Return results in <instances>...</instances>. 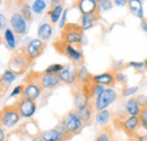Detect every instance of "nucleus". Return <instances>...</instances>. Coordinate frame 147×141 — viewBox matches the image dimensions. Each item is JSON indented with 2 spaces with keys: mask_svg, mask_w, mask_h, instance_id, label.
Wrapping results in <instances>:
<instances>
[{
  "mask_svg": "<svg viewBox=\"0 0 147 141\" xmlns=\"http://www.w3.org/2000/svg\"><path fill=\"white\" fill-rule=\"evenodd\" d=\"M82 126H83V121L78 116L77 112L68 113L65 117H62L60 123V129L65 132L66 136H73L77 133Z\"/></svg>",
  "mask_w": 147,
  "mask_h": 141,
  "instance_id": "1",
  "label": "nucleus"
},
{
  "mask_svg": "<svg viewBox=\"0 0 147 141\" xmlns=\"http://www.w3.org/2000/svg\"><path fill=\"white\" fill-rule=\"evenodd\" d=\"M20 115H19L17 107L15 106H7L0 112V128H13L18 123Z\"/></svg>",
  "mask_w": 147,
  "mask_h": 141,
  "instance_id": "2",
  "label": "nucleus"
},
{
  "mask_svg": "<svg viewBox=\"0 0 147 141\" xmlns=\"http://www.w3.org/2000/svg\"><path fill=\"white\" fill-rule=\"evenodd\" d=\"M117 99V91L113 88H105V90L96 97L95 99V108L100 112L103 109H107L108 106H110Z\"/></svg>",
  "mask_w": 147,
  "mask_h": 141,
  "instance_id": "3",
  "label": "nucleus"
},
{
  "mask_svg": "<svg viewBox=\"0 0 147 141\" xmlns=\"http://www.w3.org/2000/svg\"><path fill=\"white\" fill-rule=\"evenodd\" d=\"M62 37H63L65 44H69V45L79 44L83 40V30L82 27H78L71 24L69 26H66Z\"/></svg>",
  "mask_w": 147,
  "mask_h": 141,
  "instance_id": "4",
  "label": "nucleus"
},
{
  "mask_svg": "<svg viewBox=\"0 0 147 141\" xmlns=\"http://www.w3.org/2000/svg\"><path fill=\"white\" fill-rule=\"evenodd\" d=\"M31 60L26 56V54H17L13 56L9 61V70L13 71L15 75H19L24 72L27 68V64Z\"/></svg>",
  "mask_w": 147,
  "mask_h": 141,
  "instance_id": "5",
  "label": "nucleus"
},
{
  "mask_svg": "<svg viewBox=\"0 0 147 141\" xmlns=\"http://www.w3.org/2000/svg\"><path fill=\"white\" fill-rule=\"evenodd\" d=\"M17 111H18L19 115L24 116V117H31L34 115L35 111H36V104L33 101H28L25 98H22V101H19L17 103Z\"/></svg>",
  "mask_w": 147,
  "mask_h": 141,
  "instance_id": "6",
  "label": "nucleus"
},
{
  "mask_svg": "<svg viewBox=\"0 0 147 141\" xmlns=\"http://www.w3.org/2000/svg\"><path fill=\"white\" fill-rule=\"evenodd\" d=\"M43 49H44L43 41H41L40 38H34L27 44V46L25 49V54L30 60H33L42 53Z\"/></svg>",
  "mask_w": 147,
  "mask_h": 141,
  "instance_id": "7",
  "label": "nucleus"
},
{
  "mask_svg": "<svg viewBox=\"0 0 147 141\" xmlns=\"http://www.w3.org/2000/svg\"><path fill=\"white\" fill-rule=\"evenodd\" d=\"M26 21L27 20L20 14H14L10 18V24L13 26V31L18 35L25 34L27 31V23Z\"/></svg>",
  "mask_w": 147,
  "mask_h": 141,
  "instance_id": "8",
  "label": "nucleus"
},
{
  "mask_svg": "<svg viewBox=\"0 0 147 141\" xmlns=\"http://www.w3.org/2000/svg\"><path fill=\"white\" fill-rule=\"evenodd\" d=\"M60 83V79L58 77V75H49V73H44L41 78H40V85L41 87L44 89H52L55 86H58Z\"/></svg>",
  "mask_w": 147,
  "mask_h": 141,
  "instance_id": "9",
  "label": "nucleus"
},
{
  "mask_svg": "<svg viewBox=\"0 0 147 141\" xmlns=\"http://www.w3.org/2000/svg\"><path fill=\"white\" fill-rule=\"evenodd\" d=\"M58 77L60 81H63L66 84H74L77 78V72L71 66H67L58 73Z\"/></svg>",
  "mask_w": 147,
  "mask_h": 141,
  "instance_id": "10",
  "label": "nucleus"
},
{
  "mask_svg": "<svg viewBox=\"0 0 147 141\" xmlns=\"http://www.w3.org/2000/svg\"><path fill=\"white\" fill-rule=\"evenodd\" d=\"M41 137L44 141H61L66 137V134L60 128H55V129L44 131L41 134Z\"/></svg>",
  "mask_w": 147,
  "mask_h": 141,
  "instance_id": "11",
  "label": "nucleus"
},
{
  "mask_svg": "<svg viewBox=\"0 0 147 141\" xmlns=\"http://www.w3.org/2000/svg\"><path fill=\"white\" fill-rule=\"evenodd\" d=\"M41 95V87L36 84H28L24 90H23V98L28 101H35L37 97Z\"/></svg>",
  "mask_w": 147,
  "mask_h": 141,
  "instance_id": "12",
  "label": "nucleus"
},
{
  "mask_svg": "<svg viewBox=\"0 0 147 141\" xmlns=\"http://www.w3.org/2000/svg\"><path fill=\"white\" fill-rule=\"evenodd\" d=\"M126 111L129 116H139L143 109V106L139 104V102L136 98H130L125 104Z\"/></svg>",
  "mask_w": 147,
  "mask_h": 141,
  "instance_id": "13",
  "label": "nucleus"
},
{
  "mask_svg": "<svg viewBox=\"0 0 147 141\" xmlns=\"http://www.w3.org/2000/svg\"><path fill=\"white\" fill-rule=\"evenodd\" d=\"M97 5L98 3L95 0H82L78 2V8L83 15H88V14L96 13Z\"/></svg>",
  "mask_w": 147,
  "mask_h": 141,
  "instance_id": "14",
  "label": "nucleus"
},
{
  "mask_svg": "<svg viewBox=\"0 0 147 141\" xmlns=\"http://www.w3.org/2000/svg\"><path fill=\"white\" fill-rule=\"evenodd\" d=\"M92 81L95 84H98V85H102V86H110L113 84L114 81V76L111 73V72H104V73H101V75H96L92 77Z\"/></svg>",
  "mask_w": 147,
  "mask_h": 141,
  "instance_id": "15",
  "label": "nucleus"
},
{
  "mask_svg": "<svg viewBox=\"0 0 147 141\" xmlns=\"http://www.w3.org/2000/svg\"><path fill=\"white\" fill-rule=\"evenodd\" d=\"M140 125V119L139 116H128L123 121V128L129 133H135L137 129Z\"/></svg>",
  "mask_w": 147,
  "mask_h": 141,
  "instance_id": "16",
  "label": "nucleus"
},
{
  "mask_svg": "<svg viewBox=\"0 0 147 141\" xmlns=\"http://www.w3.org/2000/svg\"><path fill=\"white\" fill-rule=\"evenodd\" d=\"M128 6L134 16L140 19L144 18V8H143V2L140 0H129Z\"/></svg>",
  "mask_w": 147,
  "mask_h": 141,
  "instance_id": "17",
  "label": "nucleus"
},
{
  "mask_svg": "<svg viewBox=\"0 0 147 141\" xmlns=\"http://www.w3.org/2000/svg\"><path fill=\"white\" fill-rule=\"evenodd\" d=\"M90 94L84 90V91H79L75 95V106L77 107V109L83 108L88 106V99H90Z\"/></svg>",
  "mask_w": 147,
  "mask_h": 141,
  "instance_id": "18",
  "label": "nucleus"
},
{
  "mask_svg": "<svg viewBox=\"0 0 147 141\" xmlns=\"http://www.w3.org/2000/svg\"><path fill=\"white\" fill-rule=\"evenodd\" d=\"M63 53L67 56H69L75 62H80L83 60V54L80 53V51H78L77 49H75L73 45L65 44V46H63Z\"/></svg>",
  "mask_w": 147,
  "mask_h": 141,
  "instance_id": "19",
  "label": "nucleus"
},
{
  "mask_svg": "<svg viewBox=\"0 0 147 141\" xmlns=\"http://www.w3.org/2000/svg\"><path fill=\"white\" fill-rule=\"evenodd\" d=\"M37 35L41 41H47L52 35V26L48 23H43L37 28Z\"/></svg>",
  "mask_w": 147,
  "mask_h": 141,
  "instance_id": "20",
  "label": "nucleus"
},
{
  "mask_svg": "<svg viewBox=\"0 0 147 141\" xmlns=\"http://www.w3.org/2000/svg\"><path fill=\"white\" fill-rule=\"evenodd\" d=\"M96 19H97L96 13H94V14H88V15H83V16H82V30H83V31L90 30L91 27L94 26Z\"/></svg>",
  "mask_w": 147,
  "mask_h": 141,
  "instance_id": "21",
  "label": "nucleus"
},
{
  "mask_svg": "<svg viewBox=\"0 0 147 141\" xmlns=\"http://www.w3.org/2000/svg\"><path fill=\"white\" fill-rule=\"evenodd\" d=\"M95 121L96 123L100 124V125H105V124L109 123L110 121V112L108 109H103V111H100L96 116H95Z\"/></svg>",
  "mask_w": 147,
  "mask_h": 141,
  "instance_id": "22",
  "label": "nucleus"
},
{
  "mask_svg": "<svg viewBox=\"0 0 147 141\" xmlns=\"http://www.w3.org/2000/svg\"><path fill=\"white\" fill-rule=\"evenodd\" d=\"M77 114L78 116L80 117V120L83 121V123H86L91 120L92 117V109L90 106H86V107H83V108H79L77 111Z\"/></svg>",
  "mask_w": 147,
  "mask_h": 141,
  "instance_id": "23",
  "label": "nucleus"
},
{
  "mask_svg": "<svg viewBox=\"0 0 147 141\" xmlns=\"http://www.w3.org/2000/svg\"><path fill=\"white\" fill-rule=\"evenodd\" d=\"M5 40L9 46V49H15L16 48V38H15V34L11 30H6L5 31Z\"/></svg>",
  "mask_w": 147,
  "mask_h": 141,
  "instance_id": "24",
  "label": "nucleus"
},
{
  "mask_svg": "<svg viewBox=\"0 0 147 141\" xmlns=\"http://www.w3.org/2000/svg\"><path fill=\"white\" fill-rule=\"evenodd\" d=\"M62 13H63V9H62L61 5H57V6H55V7L52 8V10L50 11L51 21H52V23H57V21L60 19V17H61Z\"/></svg>",
  "mask_w": 147,
  "mask_h": 141,
  "instance_id": "25",
  "label": "nucleus"
},
{
  "mask_svg": "<svg viewBox=\"0 0 147 141\" xmlns=\"http://www.w3.org/2000/svg\"><path fill=\"white\" fill-rule=\"evenodd\" d=\"M47 8V1L44 0H35L32 5V10L35 14H41Z\"/></svg>",
  "mask_w": 147,
  "mask_h": 141,
  "instance_id": "26",
  "label": "nucleus"
},
{
  "mask_svg": "<svg viewBox=\"0 0 147 141\" xmlns=\"http://www.w3.org/2000/svg\"><path fill=\"white\" fill-rule=\"evenodd\" d=\"M16 76H17V75H15L13 71L6 70L5 72H3V75H2L1 80H2L3 83H6L7 85H9V84H11V83L16 79Z\"/></svg>",
  "mask_w": 147,
  "mask_h": 141,
  "instance_id": "27",
  "label": "nucleus"
},
{
  "mask_svg": "<svg viewBox=\"0 0 147 141\" xmlns=\"http://www.w3.org/2000/svg\"><path fill=\"white\" fill-rule=\"evenodd\" d=\"M63 68H65V67H63L62 64H59V63L51 64V66H49V67L45 69V73H49V75H58Z\"/></svg>",
  "mask_w": 147,
  "mask_h": 141,
  "instance_id": "28",
  "label": "nucleus"
},
{
  "mask_svg": "<svg viewBox=\"0 0 147 141\" xmlns=\"http://www.w3.org/2000/svg\"><path fill=\"white\" fill-rule=\"evenodd\" d=\"M77 77H78L82 81H85V83H87V81L91 79L90 73H88V71L86 70L85 67H82V68L78 70V72H77Z\"/></svg>",
  "mask_w": 147,
  "mask_h": 141,
  "instance_id": "29",
  "label": "nucleus"
},
{
  "mask_svg": "<svg viewBox=\"0 0 147 141\" xmlns=\"http://www.w3.org/2000/svg\"><path fill=\"white\" fill-rule=\"evenodd\" d=\"M112 1L110 0H102V1H98V5H97V7H98V9L101 10V11H108V10H110L111 8H112Z\"/></svg>",
  "mask_w": 147,
  "mask_h": 141,
  "instance_id": "30",
  "label": "nucleus"
},
{
  "mask_svg": "<svg viewBox=\"0 0 147 141\" xmlns=\"http://www.w3.org/2000/svg\"><path fill=\"white\" fill-rule=\"evenodd\" d=\"M105 90V87L102 86V85H98V84H94L93 85L92 89H91V96H100L103 91Z\"/></svg>",
  "mask_w": 147,
  "mask_h": 141,
  "instance_id": "31",
  "label": "nucleus"
},
{
  "mask_svg": "<svg viewBox=\"0 0 147 141\" xmlns=\"http://www.w3.org/2000/svg\"><path fill=\"white\" fill-rule=\"evenodd\" d=\"M138 86H130L122 90V96L123 97H131L132 95H135L138 91Z\"/></svg>",
  "mask_w": 147,
  "mask_h": 141,
  "instance_id": "32",
  "label": "nucleus"
},
{
  "mask_svg": "<svg viewBox=\"0 0 147 141\" xmlns=\"http://www.w3.org/2000/svg\"><path fill=\"white\" fill-rule=\"evenodd\" d=\"M22 16L25 18L26 20H31L32 19V9L28 5H24L22 8Z\"/></svg>",
  "mask_w": 147,
  "mask_h": 141,
  "instance_id": "33",
  "label": "nucleus"
},
{
  "mask_svg": "<svg viewBox=\"0 0 147 141\" xmlns=\"http://www.w3.org/2000/svg\"><path fill=\"white\" fill-rule=\"evenodd\" d=\"M139 119H140V123L143 125V129H147V107H144L142 109Z\"/></svg>",
  "mask_w": 147,
  "mask_h": 141,
  "instance_id": "34",
  "label": "nucleus"
},
{
  "mask_svg": "<svg viewBox=\"0 0 147 141\" xmlns=\"http://www.w3.org/2000/svg\"><path fill=\"white\" fill-rule=\"evenodd\" d=\"M129 67H132L135 69H138V70H142L145 68V63L144 62H137V61H130L128 63Z\"/></svg>",
  "mask_w": 147,
  "mask_h": 141,
  "instance_id": "35",
  "label": "nucleus"
},
{
  "mask_svg": "<svg viewBox=\"0 0 147 141\" xmlns=\"http://www.w3.org/2000/svg\"><path fill=\"white\" fill-rule=\"evenodd\" d=\"M96 141H110V136L107 132H102L97 136Z\"/></svg>",
  "mask_w": 147,
  "mask_h": 141,
  "instance_id": "36",
  "label": "nucleus"
},
{
  "mask_svg": "<svg viewBox=\"0 0 147 141\" xmlns=\"http://www.w3.org/2000/svg\"><path fill=\"white\" fill-rule=\"evenodd\" d=\"M115 79H117L118 81H120V83H126V81H127V77H126V75L122 73V72H118V73L115 75Z\"/></svg>",
  "mask_w": 147,
  "mask_h": 141,
  "instance_id": "37",
  "label": "nucleus"
},
{
  "mask_svg": "<svg viewBox=\"0 0 147 141\" xmlns=\"http://www.w3.org/2000/svg\"><path fill=\"white\" fill-rule=\"evenodd\" d=\"M67 11H68V10H63V13H62V17H61V20H60V23H59V27H60V28H65L66 18H67Z\"/></svg>",
  "mask_w": 147,
  "mask_h": 141,
  "instance_id": "38",
  "label": "nucleus"
},
{
  "mask_svg": "<svg viewBox=\"0 0 147 141\" xmlns=\"http://www.w3.org/2000/svg\"><path fill=\"white\" fill-rule=\"evenodd\" d=\"M22 91H23V86H17V87H15V89L13 90V93L10 94V96H11V97H13V96H17Z\"/></svg>",
  "mask_w": 147,
  "mask_h": 141,
  "instance_id": "39",
  "label": "nucleus"
},
{
  "mask_svg": "<svg viewBox=\"0 0 147 141\" xmlns=\"http://www.w3.org/2000/svg\"><path fill=\"white\" fill-rule=\"evenodd\" d=\"M6 26V18L2 14H0V30H3Z\"/></svg>",
  "mask_w": 147,
  "mask_h": 141,
  "instance_id": "40",
  "label": "nucleus"
},
{
  "mask_svg": "<svg viewBox=\"0 0 147 141\" xmlns=\"http://www.w3.org/2000/svg\"><path fill=\"white\" fill-rule=\"evenodd\" d=\"M114 5L115 6H126V5H128V1L127 0H115Z\"/></svg>",
  "mask_w": 147,
  "mask_h": 141,
  "instance_id": "41",
  "label": "nucleus"
},
{
  "mask_svg": "<svg viewBox=\"0 0 147 141\" xmlns=\"http://www.w3.org/2000/svg\"><path fill=\"white\" fill-rule=\"evenodd\" d=\"M138 141H147V133L144 131V133L138 136Z\"/></svg>",
  "mask_w": 147,
  "mask_h": 141,
  "instance_id": "42",
  "label": "nucleus"
},
{
  "mask_svg": "<svg viewBox=\"0 0 147 141\" xmlns=\"http://www.w3.org/2000/svg\"><path fill=\"white\" fill-rule=\"evenodd\" d=\"M140 27H142V30H144L145 32L147 33V20H142V23H140Z\"/></svg>",
  "mask_w": 147,
  "mask_h": 141,
  "instance_id": "43",
  "label": "nucleus"
},
{
  "mask_svg": "<svg viewBox=\"0 0 147 141\" xmlns=\"http://www.w3.org/2000/svg\"><path fill=\"white\" fill-rule=\"evenodd\" d=\"M5 140V131L0 128V141H3Z\"/></svg>",
  "mask_w": 147,
  "mask_h": 141,
  "instance_id": "44",
  "label": "nucleus"
},
{
  "mask_svg": "<svg viewBox=\"0 0 147 141\" xmlns=\"http://www.w3.org/2000/svg\"><path fill=\"white\" fill-rule=\"evenodd\" d=\"M33 141H44V140L42 139V137H36V138H35Z\"/></svg>",
  "mask_w": 147,
  "mask_h": 141,
  "instance_id": "45",
  "label": "nucleus"
},
{
  "mask_svg": "<svg viewBox=\"0 0 147 141\" xmlns=\"http://www.w3.org/2000/svg\"><path fill=\"white\" fill-rule=\"evenodd\" d=\"M144 63H145V67H146V68H147V59H146V60H145V61H144Z\"/></svg>",
  "mask_w": 147,
  "mask_h": 141,
  "instance_id": "46",
  "label": "nucleus"
},
{
  "mask_svg": "<svg viewBox=\"0 0 147 141\" xmlns=\"http://www.w3.org/2000/svg\"><path fill=\"white\" fill-rule=\"evenodd\" d=\"M144 131H145V132L147 133V129H144Z\"/></svg>",
  "mask_w": 147,
  "mask_h": 141,
  "instance_id": "47",
  "label": "nucleus"
}]
</instances>
